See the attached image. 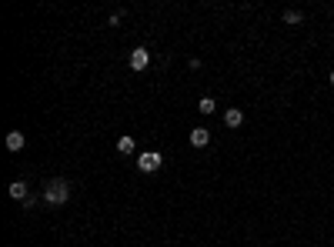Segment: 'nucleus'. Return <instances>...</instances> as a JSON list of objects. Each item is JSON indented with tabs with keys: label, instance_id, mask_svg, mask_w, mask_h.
<instances>
[{
	"label": "nucleus",
	"instance_id": "obj_1",
	"mask_svg": "<svg viewBox=\"0 0 334 247\" xmlns=\"http://www.w3.org/2000/svg\"><path fill=\"white\" fill-rule=\"evenodd\" d=\"M44 201H47V204H54V207L67 204V201H70V184H67L64 177L47 180V184H44Z\"/></svg>",
	"mask_w": 334,
	"mask_h": 247
},
{
	"label": "nucleus",
	"instance_id": "obj_2",
	"mask_svg": "<svg viewBox=\"0 0 334 247\" xmlns=\"http://www.w3.org/2000/svg\"><path fill=\"white\" fill-rule=\"evenodd\" d=\"M161 164H164V157H161L157 150H147V154H141V157H137V167L144 170V174H151V170H157V167H161Z\"/></svg>",
	"mask_w": 334,
	"mask_h": 247
},
{
	"label": "nucleus",
	"instance_id": "obj_3",
	"mask_svg": "<svg viewBox=\"0 0 334 247\" xmlns=\"http://www.w3.org/2000/svg\"><path fill=\"white\" fill-rule=\"evenodd\" d=\"M147 64H151V50H144V47H137V50L131 54V67H134V70H144Z\"/></svg>",
	"mask_w": 334,
	"mask_h": 247
},
{
	"label": "nucleus",
	"instance_id": "obj_4",
	"mask_svg": "<svg viewBox=\"0 0 334 247\" xmlns=\"http://www.w3.org/2000/svg\"><path fill=\"white\" fill-rule=\"evenodd\" d=\"M224 124H227V127H241V124H244V114L237 111V107H231V111L224 114Z\"/></svg>",
	"mask_w": 334,
	"mask_h": 247
},
{
	"label": "nucleus",
	"instance_id": "obj_5",
	"mask_svg": "<svg viewBox=\"0 0 334 247\" xmlns=\"http://www.w3.org/2000/svg\"><path fill=\"white\" fill-rule=\"evenodd\" d=\"M207 137H211V134H207L204 127H194V130H190V144H194V147H204V144H207Z\"/></svg>",
	"mask_w": 334,
	"mask_h": 247
},
{
	"label": "nucleus",
	"instance_id": "obj_6",
	"mask_svg": "<svg viewBox=\"0 0 334 247\" xmlns=\"http://www.w3.org/2000/svg\"><path fill=\"white\" fill-rule=\"evenodd\" d=\"M10 197L13 201H27V184L23 180H13L10 184Z\"/></svg>",
	"mask_w": 334,
	"mask_h": 247
},
{
	"label": "nucleus",
	"instance_id": "obj_7",
	"mask_svg": "<svg viewBox=\"0 0 334 247\" xmlns=\"http://www.w3.org/2000/svg\"><path fill=\"white\" fill-rule=\"evenodd\" d=\"M23 147V134L20 130H10V134H7V150H20Z\"/></svg>",
	"mask_w": 334,
	"mask_h": 247
},
{
	"label": "nucleus",
	"instance_id": "obj_8",
	"mask_svg": "<svg viewBox=\"0 0 334 247\" xmlns=\"http://www.w3.org/2000/svg\"><path fill=\"white\" fill-rule=\"evenodd\" d=\"M117 150H121V154H134V137H121V140H117Z\"/></svg>",
	"mask_w": 334,
	"mask_h": 247
},
{
	"label": "nucleus",
	"instance_id": "obj_9",
	"mask_svg": "<svg viewBox=\"0 0 334 247\" xmlns=\"http://www.w3.org/2000/svg\"><path fill=\"white\" fill-rule=\"evenodd\" d=\"M197 111H200V114H214V101H211V97H200Z\"/></svg>",
	"mask_w": 334,
	"mask_h": 247
},
{
	"label": "nucleus",
	"instance_id": "obj_10",
	"mask_svg": "<svg viewBox=\"0 0 334 247\" xmlns=\"http://www.w3.org/2000/svg\"><path fill=\"white\" fill-rule=\"evenodd\" d=\"M284 20H288V23H301V13L298 10H288V13H284Z\"/></svg>",
	"mask_w": 334,
	"mask_h": 247
},
{
	"label": "nucleus",
	"instance_id": "obj_11",
	"mask_svg": "<svg viewBox=\"0 0 334 247\" xmlns=\"http://www.w3.org/2000/svg\"><path fill=\"white\" fill-rule=\"evenodd\" d=\"M331 84H334V70H331Z\"/></svg>",
	"mask_w": 334,
	"mask_h": 247
}]
</instances>
